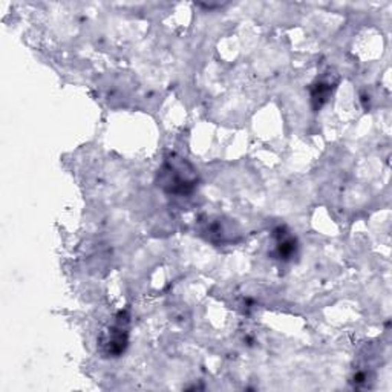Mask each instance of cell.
<instances>
[{
    "mask_svg": "<svg viewBox=\"0 0 392 392\" xmlns=\"http://www.w3.org/2000/svg\"><path fill=\"white\" fill-rule=\"evenodd\" d=\"M100 345L104 356L108 357H118L124 353L128 347V331H126V321L119 319L118 323L111 327L108 331H104L100 337Z\"/></svg>",
    "mask_w": 392,
    "mask_h": 392,
    "instance_id": "cell-2",
    "label": "cell"
},
{
    "mask_svg": "<svg viewBox=\"0 0 392 392\" xmlns=\"http://www.w3.org/2000/svg\"><path fill=\"white\" fill-rule=\"evenodd\" d=\"M296 239L293 236H290L288 233H285L284 229H279L277 235V255L281 256V259L287 261L291 256L296 253Z\"/></svg>",
    "mask_w": 392,
    "mask_h": 392,
    "instance_id": "cell-3",
    "label": "cell"
},
{
    "mask_svg": "<svg viewBox=\"0 0 392 392\" xmlns=\"http://www.w3.org/2000/svg\"><path fill=\"white\" fill-rule=\"evenodd\" d=\"M196 183V170L183 158L165 159L158 172V185L169 195H189L195 190Z\"/></svg>",
    "mask_w": 392,
    "mask_h": 392,
    "instance_id": "cell-1",
    "label": "cell"
},
{
    "mask_svg": "<svg viewBox=\"0 0 392 392\" xmlns=\"http://www.w3.org/2000/svg\"><path fill=\"white\" fill-rule=\"evenodd\" d=\"M330 92H331L330 84H325V83L316 84V88L313 89V100L317 103L316 106H319V108H321L322 103L327 102Z\"/></svg>",
    "mask_w": 392,
    "mask_h": 392,
    "instance_id": "cell-4",
    "label": "cell"
}]
</instances>
